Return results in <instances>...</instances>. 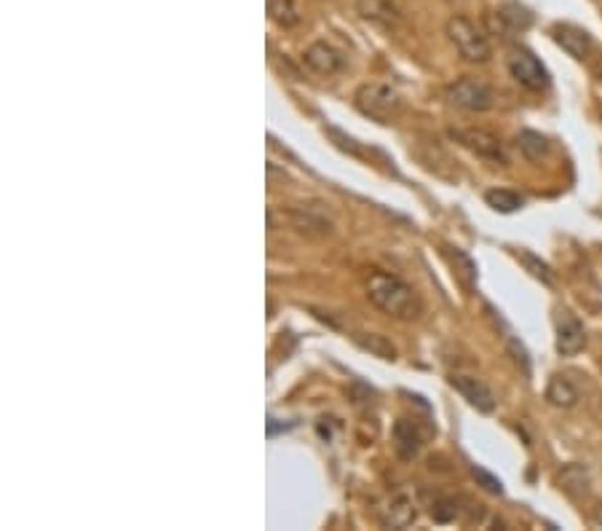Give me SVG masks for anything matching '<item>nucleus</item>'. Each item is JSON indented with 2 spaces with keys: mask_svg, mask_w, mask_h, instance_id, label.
<instances>
[{
  "mask_svg": "<svg viewBox=\"0 0 602 531\" xmlns=\"http://www.w3.org/2000/svg\"><path fill=\"white\" fill-rule=\"evenodd\" d=\"M450 4H466V0H450Z\"/></svg>",
  "mask_w": 602,
  "mask_h": 531,
  "instance_id": "obj_28",
  "label": "nucleus"
},
{
  "mask_svg": "<svg viewBox=\"0 0 602 531\" xmlns=\"http://www.w3.org/2000/svg\"><path fill=\"white\" fill-rule=\"evenodd\" d=\"M546 400L557 408H573L578 403V389L573 387V381L562 373L552 376L549 387H546Z\"/></svg>",
  "mask_w": 602,
  "mask_h": 531,
  "instance_id": "obj_18",
  "label": "nucleus"
},
{
  "mask_svg": "<svg viewBox=\"0 0 602 531\" xmlns=\"http://www.w3.org/2000/svg\"><path fill=\"white\" fill-rule=\"evenodd\" d=\"M276 421H278V419H268V424H265V427H268V437H273L278 429H284V432H286V429H292V427H294V421H292V424H276Z\"/></svg>",
  "mask_w": 602,
  "mask_h": 531,
  "instance_id": "obj_26",
  "label": "nucleus"
},
{
  "mask_svg": "<svg viewBox=\"0 0 602 531\" xmlns=\"http://www.w3.org/2000/svg\"><path fill=\"white\" fill-rule=\"evenodd\" d=\"M517 148H520V153H522L528 161H541V158H546V153H549V140H546L541 132L522 129V132L517 135Z\"/></svg>",
  "mask_w": 602,
  "mask_h": 531,
  "instance_id": "obj_19",
  "label": "nucleus"
},
{
  "mask_svg": "<svg viewBox=\"0 0 602 531\" xmlns=\"http://www.w3.org/2000/svg\"><path fill=\"white\" fill-rule=\"evenodd\" d=\"M447 100L461 108V111H469V113H484L492 108L495 103V95L492 88L479 81V78H458L450 88H447Z\"/></svg>",
  "mask_w": 602,
  "mask_h": 531,
  "instance_id": "obj_4",
  "label": "nucleus"
},
{
  "mask_svg": "<svg viewBox=\"0 0 602 531\" xmlns=\"http://www.w3.org/2000/svg\"><path fill=\"white\" fill-rule=\"evenodd\" d=\"M495 25H500L507 33H525L533 25V14L520 4H507L495 12Z\"/></svg>",
  "mask_w": 602,
  "mask_h": 531,
  "instance_id": "obj_16",
  "label": "nucleus"
},
{
  "mask_svg": "<svg viewBox=\"0 0 602 531\" xmlns=\"http://www.w3.org/2000/svg\"><path fill=\"white\" fill-rule=\"evenodd\" d=\"M303 62L311 73L316 75H335L346 67V59L338 49H332L330 43H311L306 51H303Z\"/></svg>",
  "mask_w": 602,
  "mask_h": 531,
  "instance_id": "obj_11",
  "label": "nucleus"
},
{
  "mask_svg": "<svg viewBox=\"0 0 602 531\" xmlns=\"http://www.w3.org/2000/svg\"><path fill=\"white\" fill-rule=\"evenodd\" d=\"M557 486L565 491V494H570V496H586L589 494V489H591V478H589V470L583 467V465H568V467H562L560 473H557Z\"/></svg>",
  "mask_w": 602,
  "mask_h": 531,
  "instance_id": "obj_15",
  "label": "nucleus"
},
{
  "mask_svg": "<svg viewBox=\"0 0 602 531\" xmlns=\"http://www.w3.org/2000/svg\"><path fill=\"white\" fill-rule=\"evenodd\" d=\"M591 523H594L597 528H602V502L594 504V510H591Z\"/></svg>",
  "mask_w": 602,
  "mask_h": 531,
  "instance_id": "obj_27",
  "label": "nucleus"
},
{
  "mask_svg": "<svg viewBox=\"0 0 602 531\" xmlns=\"http://www.w3.org/2000/svg\"><path fill=\"white\" fill-rule=\"evenodd\" d=\"M356 12L362 19L375 22L385 30H391L401 22V14L391 0H356Z\"/></svg>",
  "mask_w": 602,
  "mask_h": 531,
  "instance_id": "obj_13",
  "label": "nucleus"
},
{
  "mask_svg": "<svg viewBox=\"0 0 602 531\" xmlns=\"http://www.w3.org/2000/svg\"><path fill=\"white\" fill-rule=\"evenodd\" d=\"M447 35H450V41L455 43L458 54L466 62H479L482 65V62H487L492 57L487 35L474 22H469L466 17H453L447 22Z\"/></svg>",
  "mask_w": 602,
  "mask_h": 531,
  "instance_id": "obj_3",
  "label": "nucleus"
},
{
  "mask_svg": "<svg viewBox=\"0 0 602 531\" xmlns=\"http://www.w3.org/2000/svg\"><path fill=\"white\" fill-rule=\"evenodd\" d=\"M415 518H418V504H415L413 491H408V489L396 491L380 510V523L388 528H408L415 523Z\"/></svg>",
  "mask_w": 602,
  "mask_h": 531,
  "instance_id": "obj_9",
  "label": "nucleus"
},
{
  "mask_svg": "<svg viewBox=\"0 0 602 531\" xmlns=\"http://www.w3.org/2000/svg\"><path fill=\"white\" fill-rule=\"evenodd\" d=\"M517 258L522 260V266H525V269H528L536 280H541L544 285H554V272L549 269V263H544L541 258H536V255L528 252V250H522Z\"/></svg>",
  "mask_w": 602,
  "mask_h": 531,
  "instance_id": "obj_23",
  "label": "nucleus"
},
{
  "mask_svg": "<svg viewBox=\"0 0 602 531\" xmlns=\"http://www.w3.org/2000/svg\"><path fill=\"white\" fill-rule=\"evenodd\" d=\"M364 293L383 314L393 319H405V322L415 319L423 309L418 293L408 282H401L399 277L380 269H370L364 274Z\"/></svg>",
  "mask_w": 602,
  "mask_h": 531,
  "instance_id": "obj_1",
  "label": "nucleus"
},
{
  "mask_svg": "<svg viewBox=\"0 0 602 531\" xmlns=\"http://www.w3.org/2000/svg\"><path fill=\"white\" fill-rule=\"evenodd\" d=\"M458 515H461V507H458L455 496H437L431 502V518L437 523H453Z\"/></svg>",
  "mask_w": 602,
  "mask_h": 531,
  "instance_id": "obj_24",
  "label": "nucleus"
},
{
  "mask_svg": "<svg viewBox=\"0 0 602 531\" xmlns=\"http://www.w3.org/2000/svg\"><path fill=\"white\" fill-rule=\"evenodd\" d=\"M552 38H554V43L562 49V51H568L573 59H578V62H583V59H589L591 54H594V41H591V35L586 33V30H581V27H575V25H554L552 27Z\"/></svg>",
  "mask_w": 602,
  "mask_h": 531,
  "instance_id": "obj_10",
  "label": "nucleus"
},
{
  "mask_svg": "<svg viewBox=\"0 0 602 531\" xmlns=\"http://www.w3.org/2000/svg\"><path fill=\"white\" fill-rule=\"evenodd\" d=\"M554 330H557V351L562 354V358H573V354H578L586 343V330H583V322L570 312V309H557L554 314Z\"/></svg>",
  "mask_w": 602,
  "mask_h": 531,
  "instance_id": "obj_8",
  "label": "nucleus"
},
{
  "mask_svg": "<svg viewBox=\"0 0 602 531\" xmlns=\"http://www.w3.org/2000/svg\"><path fill=\"white\" fill-rule=\"evenodd\" d=\"M354 341H356V346H362L364 351L375 354V358H380V360H396V346L385 335L359 333V335H354Z\"/></svg>",
  "mask_w": 602,
  "mask_h": 531,
  "instance_id": "obj_21",
  "label": "nucleus"
},
{
  "mask_svg": "<svg viewBox=\"0 0 602 531\" xmlns=\"http://www.w3.org/2000/svg\"><path fill=\"white\" fill-rule=\"evenodd\" d=\"M507 65H509L512 78L520 86L530 88V92H544V88H549V70L528 49H512L507 57Z\"/></svg>",
  "mask_w": 602,
  "mask_h": 531,
  "instance_id": "obj_5",
  "label": "nucleus"
},
{
  "mask_svg": "<svg viewBox=\"0 0 602 531\" xmlns=\"http://www.w3.org/2000/svg\"><path fill=\"white\" fill-rule=\"evenodd\" d=\"M445 258L450 260L453 272H455V277H458V282H461L466 290H474V288H476V263H474L463 250H458V247H447V250H445Z\"/></svg>",
  "mask_w": 602,
  "mask_h": 531,
  "instance_id": "obj_17",
  "label": "nucleus"
},
{
  "mask_svg": "<svg viewBox=\"0 0 602 531\" xmlns=\"http://www.w3.org/2000/svg\"><path fill=\"white\" fill-rule=\"evenodd\" d=\"M289 223L303 236H311V239H324V236H332V231H335L332 215L319 202L292 207L289 210Z\"/></svg>",
  "mask_w": 602,
  "mask_h": 531,
  "instance_id": "obj_6",
  "label": "nucleus"
},
{
  "mask_svg": "<svg viewBox=\"0 0 602 531\" xmlns=\"http://www.w3.org/2000/svg\"><path fill=\"white\" fill-rule=\"evenodd\" d=\"M450 384L476 408V411H482V413H492L495 411V395H492V389L484 384V381H479V379H474V376H463V373H453L450 376Z\"/></svg>",
  "mask_w": 602,
  "mask_h": 531,
  "instance_id": "obj_12",
  "label": "nucleus"
},
{
  "mask_svg": "<svg viewBox=\"0 0 602 531\" xmlns=\"http://www.w3.org/2000/svg\"><path fill=\"white\" fill-rule=\"evenodd\" d=\"M471 478L476 481V486H482L484 491H490V494H504V483H500L495 475H490L487 470H482V467H476V465H471Z\"/></svg>",
  "mask_w": 602,
  "mask_h": 531,
  "instance_id": "obj_25",
  "label": "nucleus"
},
{
  "mask_svg": "<svg viewBox=\"0 0 602 531\" xmlns=\"http://www.w3.org/2000/svg\"><path fill=\"white\" fill-rule=\"evenodd\" d=\"M393 446H396V454L401 459H415L421 446H423V437L415 427V421H408V419H399L393 424Z\"/></svg>",
  "mask_w": 602,
  "mask_h": 531,
  "instance_id": "obj_14",
  "label": "nucleus"
},
{
  "mask_svg": "<svg viewBox=\"0 0 602 531\" xmlns=\"http://www.w3.org/2000/svg\"><path fill=\"white\" fill-rule=\"evenodd\" d=\"M268 17L284 30L300 25V9L294 6V0H268Z\"/></svg>",
  "mask_w": 602,
  "mask_h": 531,
  "instance_id": "obj_22",
  "label": "nucleus"
},
{
  "mask_svg": "<svg viewBox=\"0 0 602 531\" xmlns=\"http://www.w3.org/2000/svg\"><path fill=\"white\" fill-rule=\"evenodd\" d=\"M354 103L359 113L377 124H388L401 111V100L388 83H362L354 95Z\"/></svg>",
  "mask_w": 602,
  "mask_h": 531,
  "instance_id": "obj_2",
  "label": "nucleus"
},
{
  "mask_svg": "<svg viewBox=\"0 0 602 531\" xmlns=\"http://www.w3.org/2000/svg\"><path fill=\"white\" fill-rule=\"evenodd\" d=\"M450 137L484 161H492V164H507L509 161L504 142L487 129H450Z\"/></svg>",
  "mask_w": 602,
  "mask_h": 531,
  "instance_id": "obj_7",
  "label": "nucleus"
},
{
  "mask_svg": "<svg viewBox=\"0 0 602 531\" xmlns=\"http://www.w3.org/2000/svg\"><path fill=\"white\" fill-rule=\"evenodd\" d=\"M484 202H487V207H492L500 215H512V212H517L525 204V199L520 194L509 191V189H490V191H484Z\"/></svg>",
  "mask_w": 602,
  "mask_h": 531,
  "instance_id": "obj_20",
  "label": "nucleus"
}]
</instances>
